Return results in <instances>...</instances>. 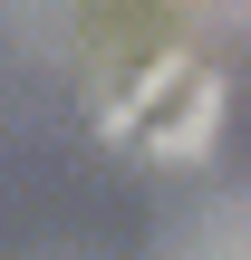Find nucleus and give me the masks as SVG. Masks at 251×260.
Returning a JSON list of instances; mask_svg holds the SVG:
<instances>
[{"label": "nucleus", "instance_id": "nucleus-1", "mask_svg": "<svg viewBox=\"0 0 251 260\" xmlns=\"http://www.w3.org/2000/svg\"><path fill=\"white\" fill-rule=\"evenodd\" d=\"M106 135L155 154V164H193L222 125V77L184 48V39H135L116 48V77H106Z\"/></svg>", "mask_w": 251, "mask_h": 260}, {"label": "nucleus", "instance_id": "nucleus-2", "mask_svg": "<svg viewBox=\"0 0 251 260\" xmlns=\"http://www.w3.org/2000/svg\"><path fill=\"white\" fill-rule=\"evenodd\" d=\"M164 251H203V260H251V203H213L193 222L164 232Z\"/></svg>", "mask_w": 251, "mask_h": 260}, {"label": "nucleus", "instance_id": "nucleus-3", "mask_svg": "<svg viewBox=\"0 0 251 260\" xmlns=\"http://www.w3.org/2000/svg\"><path fill=\"white\" fill-rule=\"evenodd\" d=\"M203 19H222V29H251V0H193Z\"/></svg>", "mask_w": 251, "mask_h": 260}]
</instances>
